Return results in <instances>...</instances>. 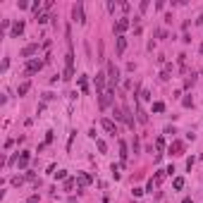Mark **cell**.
<instances>
[{"mask_svg":"<svg viewBox=\"0 0 203 203\" xmlns=\"http://www.w3.org/2000/svg\"><path fill=\"white\" fill-rule=\"evenodd\" d=\"M72 14H74V19H77L79 24H84V22H86V17H84V5H81V2H77V5L72 7Z\"/></svg>","mask_w":203,"mask_h":203,"instance_id":"obj_1","label":"cell"},{"mask_svg":"<svg viewBox=\"0 0 203 203\" xmlns=\"http://www.w3.org/2000/svg\"><path fill=\"white\" fill-rule=\"evenodd\" d=\"M41 67H43V60H29V62H27V74L38 72Z\"/></svg>","mask_w":203,"mask_h":203,"instance_id":"obj_2","label":"cell"},{"mask_svg":"<svg viewBox=\"0 0 203 203\" xmlns=\"http://www.w3.org/2000/svg\"><path fill=\"white\" fill-rule=\"evenodd\" d=\"M108 74H110V84H112V86H117V81H120V72H117V67L112 65V62L108 65Z\"/></svg>","mask_w":203,"mask_h":203,"instance_id":"obj_3","label":"cell"},{"mask_svg":"<svg viewBox=\"0 0 203 203\" xmlns=\"http://www.w3.org/2000/svg\"><path fill=\"white\" fill-rule=\"evenodd\" d=\"M129 24H131V22H129V19H127V17H124V19H120V22L115 24V31H117V34H120V36H122V34H124V31L129 29Z\"/></svg>","mask_w":203,"mask_h":203,"instance_id":"obj_4","label":"cell"},{"mask_svg":"<svg viewBox=\"0 0 203 203\" xmlns=\"http://www.w3.org/2000/svg\"><path fill=\"white\" fill-rule=\"evenodd\" d=\"M101 124H103V129L108 131V134H112V136L117 134V127H115V122H112V120H101Z\"/></svg>","mask_w":203,"mask_h":203,"instance_id":"obj_5","label":"cell"},{"mask_svg":"<svg viewBox=\"0 0 203 203\" xmlns=\"http://www.w3.org/2000/svg\"><path fill=\"white\" fill-rule=\"evenodd\" d=\"M170 153H172V155H182V153H184V143H182V141H175V143L170 146Z\"/></svg>","mask_w":203,"mask_h":203,"instance_id":"obj_6","label":"cell"},{"mask_svg":"<svg viewBox=\"0 0 203 203\" xmlns=\"http://www.w3.org/2000/svg\"><path fill=\"white\" fill-rule=\"evenodd\" d=\"M22 31H24V22H14V24H12V31H10V36L17 38Z\"/></svg>","mask_w":203,"mask_h":203,"instance_id":"obj_7","label":"cell"},{"mask_svg":"<svg viewBox=\"0 0 203 203\" xmlns=\"http://www.w3.org/2000/svg\"><path fill=\"white\" fill-rule=\"evenodd\" d=\"M29 158H31V155H29V151H22V155H19V163H17L19 170H24V167L29 165Z\"/></svg>","mask_w":203,"mask_h":203,"instance_id":"obj_8","label":"cell"},{"mask_svg":"<svg viewBox=\"0 0 203 203\" xmlns=\"http://www.w3.org/2000/svg\"><path fill=\"white\" fill-rule=\"evenodd\" d=\"M34 53H38V43H31V46H27L24 50H22V57H29V55H34Z\"/></svg>","mask_w":203,"mask_h":203,"instance_id":"obj_9","label":"cell"},{"mask_svg":"<svg viewBox=\"0 0 203 203\" xmlns=\"http://www.w3.org/2000/svg\"><path fill=\"white\" fill-rule=\"evenodd\" d=\"M77 182H79L81 186H89L91 184V177L86 175V172H79V175H77Z\"/></svg>","mask_w":203,"mask_h":203,"instance_id":"obj_10","label":"cell"},{"mask_svg":"<svg viewBox=\"0 0 203 203\" xmlns=\"http://www.w3.org/2000/svg\"><path fill=\"white\" fill-rule=\"evenodd\" d=\"M103 86H105V74H103V72H98V74H96V89H98V91L103 93Z\"/></svg>","mask_w":203,"mask_h":203,"instance_id":"obj_11","label":"cell"},{"mask_svg":"<svg viewBox=\"0 0 203 203\" xmlns=\"http://www.w3.org/2000/svg\"><path fill=\"white\" fill-rule=\"evenodd\" d=\"M124 48H127V38H124V36H117V55L124 53Z\"/></svg>","mask_w":203,"mask_h":203,"instance_id":"obj_12","label":"cell"},{"mask_svg":"<svg viewBox=\"0 0 203 203\" xmlns=\"http://www.w3.org/2000/svg\"><path fill=\"white\" fill-rule=\"evenodd\" d=\"M29 89H31V84H29V81H24V84H19L17 93H19V96H27V93H29Z\"/></svg>","mask_w":203,"mask_h":203,"instance_id":"obj_13","label":"cell"},{"mask_svg":"<svg viewBox=\"0 0 203 203\" xmlns=\"http://www.w3.org/2000/svg\"><path fill=\"white\" fill-rule=\"evenodd\" d=\"M136 115H139V122H141V124H146V122H148V115L141 110V105H136Z\"/></svg>","mask_w":203,"mask_h":203,"instance_id":"obj_14","label":"cell"},{"mask_svg":"<svg viewBox=\"0 0 203 203\" xmlns=\"http://www.w3.org/2000/svg\"><path fill=\"white\" fill-rule=\"evenodd\" d=\"M172 184H175V189H177V191H182V189H184V179H182V177H177Z\"/></svg>","mask_w":203,"mask_h":203,"instance_id":"obj_15","label":"cell"},{"mask_svg":"<svg viewBox=\"0 0 203 203\" xmlns=\"http://www.w3.org/2000/svg\"><path fill=\"white\" fill-rule=\"evenodd\" d=\"M120 155H122V160H127V155H129L127 153V143H120Z\"/></svg>","mask_w":203,"mask_h":203,"instance_id":"obj_16","label":"cell"},{"mask_svg":"<svg viewBox=\"0 0 203 203\" xmlns=\"http://www.w3.org/2000/svg\"><path fill=\"white\" fill-rule=\"evenodd\" d=\"M96 146H98V151H101V153H105V151H108V146H105V141H96Z\"/></svg>","mask_w":203,"mask_h":203,"instance_id":"obj_17","label":"cell"},{"mask_svg":"<svg viewBox=\"0 0 203 203\" xmlns=\"http://www.w3.org/2000/svg\"><path fill=\"white\" fill-rule=\"evenodd\" d=\"M74 182H77V179H67V182H65V189H67V191H72V189H74Z\"/></svg>","mask_w":203,"mask_h":203,"instance_id":"obj_18","label":"cell"},{"mask_svg":"<svg viewBox=\"0 0 203 203\" xmlns=\"http://www.w3.org/2000/svg\"><path fill=\"white\" fill-rule=\"evenodd\" d=\"M153 110H155V112H163V110H165V105H163V103H153Z\"/></svg>","mask_w":203,"mask_h":203,"instance_id":"obj_19","label":"cell"},{"mask_svg":"<svg viewBox=\"0 0 203 203\" xmlns=\"http://www.w3.org/2000/svg\"><path fill=\"white\" fill-rule=\"evenodd\" d=\"M194 84H196V77H194V74H191V79H186V84H184V86H186V89H191Z\"/></svg>","mask_w":203,"mask_h":203,"instance_id":"obj_20","label":"cell"},{"mask_svg":"<svg viewBox=\"0 0 203 203\" xmlns=\"http://www.w3.org/2000/svg\"><path fill=\"white\" fill-rule=\"evenodd\" d=\"M155 148H158V151H163V148H165V141H163V139H158V141H155Z\"/></svg>","mask_w":203,"mask_h":203,"instance_id":"obj_21","label":"cell"},{"mask_svg":"<svg viewBox=\"0 0 203 203\" xmlns=\"http://www.w3.org/2000/svg\"><path fill=\"white\" fill-rule=\"evenodd\" d=\"M141 101H151V91H141Z\"/></svg>","mask_w":203,"mask_h":203,"instance_id":"obj_22","label":"cell"},{"mask_svg":"<svg viewBox=\"0 0 203 203\" xmlns=\"http://www.w3.org/2000/svg\"><path fill=\"white\" fill-rule=\"evenodd\" d=\"M55 177H57V179H65V177H67V172H65V170H57V172H55Z\"/></svg>","mask_w":203,"mask_h":203,"instance_id":"obj_23","label":"cell"},{"mask_svg":"<svg viewBox=\"0 0 203 203\" xmlns=\"http://www.w3.org/2000/svg\"><path fill=\"white\" fill-rule=\"evenodd\" d=\"M79 86H81V91H86V89H89V86H86V77H81V79H79Z\"/></svg>","mask_w":203,"mask_h":203,"instance_id":"obj_24","label":"cell"},{"mask_svg":"<svg viewBox=\"0 0 203 203\" xmlns=\"http://www.w3.org/2000/svg\"><path fill=\"white\" fill-rule=\"evenodd\" d=\"M36 22H38V24H46V22H48V14H41V17H38Z\"/></svg>","mask_w":203,"mask_h":203,"instance_id":"obj_25","label":"cell"},{"mask_svg":"<svg viewBox=\"0 0 203 203\" xmlns=\"http://www.w3.org/2000/svg\"><path fill=\"white\" fill-rule=\"evenodd\" d=\"M182 203H194V201H191V198H184V201H182Z\"/></svg>","mask_w":203,"mask_h":203,"instance_id":"obj_26","label":"cell"},{"mask_svg":"<svg viewBox=\"0 0 203 203\" xmlns=\"http://www.w3.org/2000/svg\"><path fill=\"white\" fill-rule=\"evenodd\" d=\"M67 203H77V201H74V198H69V201H67Z\"/></svg>","mask_w":203,"mask_h":203,"instance_id":"obj_27","label":"cell"}]
</instances>
